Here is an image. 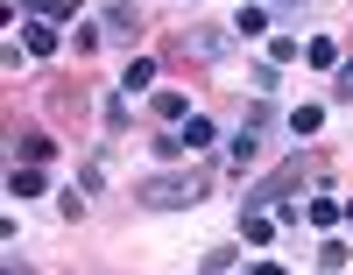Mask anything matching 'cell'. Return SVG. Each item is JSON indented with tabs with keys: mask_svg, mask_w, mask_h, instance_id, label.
Returning a JSON list of instances; mask_svg holds the SVG:
<instances>
[{
	"mask_svg": "<svg viewBox=\"0 0 353 275\" xmlns=\"http://www.w3.org/2000/svg\"><path fill=\"white\" fill-rule=\"evenodd\" d=\"M43 14L50 21H78V0H43Z\"/></svg>",
	"mask_w": 353,
	"mask_h": 275,
	"instance_id": "603a6c76",
	"label": "cell"
},
{
	"mask_svg": "<svg viewBox=\"0 0 353 275\" xmlns=\"http://www.w3.org/2000/svg\"><path fill=\"white\" fill-rule=\"evenodd\" d=\"M121 92H128V99H141V92H156V57H134V64L121 71Z\"/></svg>",
	"mask_w": 353,
	"mask_h": 275,
	"instance_id": "52a82bcc",
	"label": "cell"
},
{
	"mask_svg": "<svg viewBox=\"0 0 353 275\" xmlns=\"http://www.w3.org/2000/svg\"><path fill=\"white\" fill-rule=\"evenodd\" d=\"M304 64H318V71H339L346 57L332 50V36H311V43H304Z\"/></svg>",
	"mask_w": 353,
	"mask_h": 275,
	"instance_id": "5bb4252c",
	"label": "cell"
},
{
	"mask_svg": "<svg viewBox=\"0 0 353 275\" xmlns=\"http://www.w3.org/2000/svg\"><path fill=\"white\" fill-rule=\"evenodd\" d=\"M8 198H43V170L36 163H14L8 170Z\"/></svg>",
	"mask_w": 353,
	"mask_h": 275,
	"instance_id": "30bf717a",
	"label": "cell"
},
{
	"mask_svg": "<svg viewBox=\"0 0 353 275\" xmlns=\"http://www.w3.org/2000/svg\"><path fill=\"white\" fill-rule=\"evenodd\" d=\"M149 113L156 120H191V99L184 92H149Z\"/></svg>",
	"mask_w": 353,
	"mask_h": 275,
	"instance_id": "7c38bea8",
	"label": "cell"
},
{
	"mask_svg": "<svg viewBox=\"0 0 353 275\" xmlns=\"http://www.w3.org/2000/svg\"><path fill=\"white\" fill-rule=\"evenodd\" d=\"M269 134H276V106L269 99H254L248 106V120L226 134V156H233V170H248V163H261V148H269Z\"/></svg>",
	"mask_w": 353,
	"mask_h": 275,
	"instance_id": "7a4b0ae2",
	"label": "cell"
},
{
	"mask_svg": "<svg viewBox=\"0 0 353 275\" xmlns=\"http://www.w3.org/2000/svg\"><path fill=\"white\" fill-rule=\"evenodd\" d=\"M205 191H212V176H205V170H156V176L134 183V198L149 205V212H184V205H198Z\"/></svg>",
	"mask_w": 353,
	"mask_h": 275,
	"instance_id": "6da1fadb",
	"label": "cell"
},
{
	"mask_svg": "<svg viewBox=\"0 0 353 275\" xmlns=\"http://www.w3.org/2000/svg\"><path fill=\"white\" fill-rule=\"evenodd\" d=\"M241 233H248V247H261V240L276 233V219H269V212H241Z\"/></svg>",
	"mask_w": 353,
	"mask_h": 275,
	"instance_id": "2e32d148",
	"label": "cell"
},
{
	"mask_svg": "<svg viewBox=\"0 0 353 275\" xmlns=\"http://www.w3.org/2000/svg\"><path fill=\"white\" fill-rule=\"evenodd\" d=\"M176 134H184V156H205V148L219 141V128H212V120H205V113H191V120H184V128H176Z\"/></svg>",
	"mask_w": 353,
	"mask_h": 275,
	"instance_id": "8992f818",
	"label": "cell"
},
{
	"mask_svg": "<svg viewBox=\"0 0 353 275\" xmlns=\"http://www.w3.org/2000/svg\"><path fill=\"white\" fill-rule=\"evenodd\" d=\"M276 71L283 64H248V92H254V99H276Z\"/></svg>",
	"mask_w": 353,
	"mask_h": 275,
	"instance_id": "9a60e30c",
	"label": "cell"
},
{
	"mask_svg": "<svg viewBox=\"0 0 353 275\" xmlns=\"http://www.w3.org/2000/svg\"><path fill=\"white\" fill-rule=\"evenodd\" d=\"M226 28H233V36H269V28H276V21H269V8H261V0H248V8H241V14H233Z\"/></svg>",
	"mask_w": 353,
	"mask_h": 275,
	"instance_id": "ba28073f",
	"label": "cell"
},
{
	"mask_svg": "<svg viewBox=\"0 0 353 275\" xmlns=\"http://www.w3.org/2000/svg\"><path fill=\"white\" fill-rule=\"evenodd\" d=\"M297 57H304V36H276L269 43V64H297Z\"/></svg>",
	"mask_w": 353,
	"mask_h": 275,
	"instance_id": "e0dca14e",
	"label": "cell"
},
{
	"mask_svg": "<svg viewBox=\"0 0 353 275\" xmlns=\"http://www.w3.org/2000/svg\"><path fill=\"white\" fill-rule=\"evenodd\" d=\"M269 219H276V226H304V205H297V198H283V205L269 212Z\"/></svg>",
	"mask_w": 353,
	"mask_h": 275,
	"instance_id": "ffe728a7",
	"label": "cell"
},
{
	"mask_svg": "<svg viewBox=\"0 0 353 275\" xmlns=\"http://www.w3.org/2000/svg\"><path fill=\"white\" fill-rule=\"evenodd\" d=\"M332 106H353V57L332 71Z\"/></svg>",
	"mask_w": 353,
	"mask_h": 275,
	"instance_id": "ac0fdd59",
	"label": "cell"
},
{
	"mask_svg": "<svg viewBox=\"0 0 353 275\" xmlns=\"http://www.w3.org/2000/svg\"><path fill=\"white\" fill-rule=\"evenodd\" d=\"M318 268H325V275H332V268H346V247H339V240H325V247H318Z\"/></svg>",
	"mask_w": 353,
	"mask_h": 275,
	"instance_id": "7402d4cb",
	"label": "cell"
},
{
	"mask_svg": "<svg viewBox=\"0 0 353 275\" xmlns=\"http://www.w3.org/2000/svg\"><path fill=\"white\" fill-rule=\"evenodd\" d=\"M0 275H21V261H8V268H0Z\"/></svg>",
	"mask_w": 353,
	"mask_h": 275,
	"instance_id": "cb8c5ba5",
	"label": "cell"
},
{
	"mask_svg": "<svg viewBox=\"0 0 353 275\" xmlns=\"http://www.w3.org/2000/svg\"><path fill=\"white\" fill-rule=\"evenodd\" d=\"M170 50L184 57V64H219V57H226V28H176Z\"/></svg>",
	"mask_w": 353,
	"mask_h": 275,
	"instance_id": "3957f363",
	"label": "cell"
},
{
	"mask_svg": "<svg viewBox=\"0 0 353 275\" xmlns=\"http://www.w3.org/2000/svg\"><path fill=\"white\" fill-rule=\"evenodd\" d=\"M99 28H106V43H134L141 36V8L134 0H99Z\"/></svg>",
	"mask_w": 353,
	"mask_h": 275,
	"instance_id": "277c9868",
	"label": "cell"
},
{
	"mask_svg": "<svg viewBox=\"0 0 353 275\" xmlns=\"http://www.w3.org/2000/svg\"><path fill=\"white\" fill-rule=\"evenodd\" d=\"M346 219V205H332V198H304V226H318V233H332Z\"/></svg>",
	"mask_w": 353,
	"mask_h": 275,
	"instance_id": "9c48e42d",
	"label": "cell"
},
{
	"mask_svg": "<svg viewBox=\"0 0 353 275\" xmlns=\"http://www.w3.org/2000/svg\"><path fill=\"white\" fill-rule=\"evenodd\" d=\"M21 50H28V57H57V50H64L57 21H50V14H28V21H21Z\"/></svg>",
	"mask_w": 353,
	"mask_h": 275,
	"instance_id": "5b68a950",
	"label": "cell"
},
{
	"mask_svg": "<svg viewBox=\"0 0 353 275\" xmlns=\"http://www.w3.org/2000/svg\"><path fill=\"white\" fill-rule=\"evenodd\" d=\"M128 106H134L128 92H113V99H106V134H121V128H128Z\"/></svg>",
	"mask_w": 353,
	"mask_h": 275,
	"instance_id": "d6986e66",
	"label": "cell"
},
{
	"mask_svg": "<svg viewBox=\"0 0 353 275\" xmlns=\"http://www.w3.org/2000/svg\"><path fill=\"white\" fill-rule=\"evenodd\" d=\"M14 156H21V163H36V170H43V163L57 156V141H50V134H14Z\"/></svg>",
	"mask_w": 353,
	"mask_h": 275,
	"instance_id": "8fae6325",
	"label": "cell"
},
{
	"mask_svg": "<svg viewBox=\"0 0 353 275\" xmlns=\"http://www.w3.org/2000/svg\"><path fill=\"white\" fill-rule=\"evenodd\" d=\"M283 128H290V134H297V141H311L318 128H325V106H297V113H290V120H283Z\"/></svg>",
	"mask_w": 353,
	"mask_h": 275,
	"instance_id": "4fadbf2b",
	"label": "cell"
},
{
	"mask_svg": "<svg viewBox=\"0 0 353 275\" xmlns=\"http://www.w3.org/2000/svg\"><path fill=\"white\" fill-rule=\"evenodd\" d=\"M99 43H106V28H78V36H71V50H78V57H92Z\"/></svg>",
	"mask_w": 353,
	"mask_h": 275,
	"instance_id": "44dd1931",
	"label": "cell"
},
{
	"mask_svg": "<svg viewBox=\"0 0 353 275\" xmlns=\"http://www.w3.org/2000/svg\"><path fill=\"white\" fill-rule=\"evenodd\" d=\"M290 8H304V0H290Z\"/></svg>",
	"mask_w": 353,
	"mask_h": 275,
	"instance_id": "484cf974",
	"label": "cell"
},
{
	"mask_svg": "<svg viewBox=\"0 0 353 275\" xmlns=\"http://www.w3.org/2000/svg\"><path fill=\"white\" fill-rule=\"evenodd\" d=\"M346 226H353V198H346Z\"/></svg>",
	"mask_w": 353,
	"mask_h": 275,
	"instance_id": "d4e9b609",
	"label": "cell"
}]
</instances>
